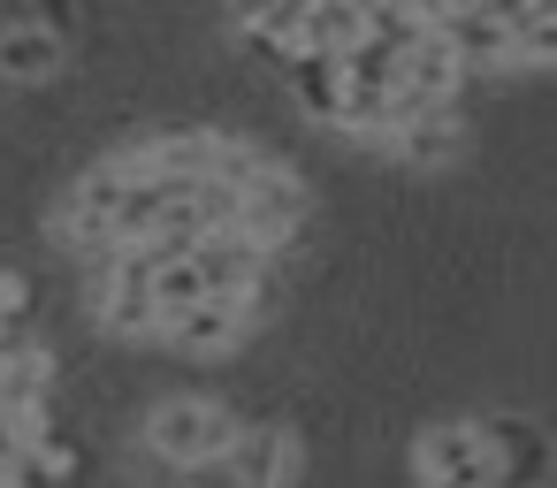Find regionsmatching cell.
I'll use <instances>...</instances> for the list:
<instances>
[{
  "label": "cell",
  "mask_w": 557,
  "mask_h": 488,
  "mask_svg": "<svg viewBox=\"0 0 557 488\" xmlns=\"http://www.w3.org/2000/svg\"><path fill=\"white\" fill-rule=\"evenodd\" d=\"M230 435H237V420L214 404V397H169V404H153V420H146V450L161 458V465H214L222 450H230Z\"/></svg>",
  "instance_id": "obj_1"
},
{
  "label": "cell",
  "mask_w": 557,
  "mask_h": 488,
  "mask_svg": "<svg viewBox=\"0 0 557 488\" xmlns=\"http://www.w3.org/2000/svg\"><path fill=\"white\" fill-rule=\"evenodd\" d=\"M298 222H306V184L290 168H275V161H252V176L237 184V222L230 229H245L260 252H275Z\"/></svg>",
  "instance_id": "obj_2"
},
{
  "label": "cell",
  "mask_w": 557,
  "mask_h": 488,
  "mask_svg": "<svg viewBox=\"0 0 557 488\" xmlns=\"http://www.w3.org/2000/svg\"><path fill=\"white\" fill-rule=\"evenodd\" d=\"M412 465H420L428 488H496V458H488L481 420H443V427H428L420 450H412Z\"/></svg>",
  "instance_id": "obj_3"
},
{
  "label": "cell",
  "mask_w": 557,
  "mask_h": 488,
  "mask_svg": "<svg viewBox=\"0 0 557 488\" xmlns=\"http://www.w3.org/2000/svg\"><path fill=\"white\" fill-rule=\"evenodd\" d=\"M252 313H260V290H222V298H199V305L169 313L161 336L184 343V351H230V343L252 328Z\"/></svg>",
  "instance_id": "obj_4"
},
{
  "label": "cell",
  "mask_w": 557,
  "mask_h": 488,
  "mask_svg": "<svg viewBox=\"0 0 557 488\" xmlns=\"http://www.w3.org/2000/svg\"><path fill=\"white\" fill-rule=\"evenodd\" d=\"M222 458H230L237 488H290V480H298V442H290V427H237Z\"/></svg>",
  "instance_id": "obj_5"
},
{
  "label": "cell",
  "mask_w": 557,
  "mask_h": 488,
  "mask_svg": "<svg viewBox=\"0 0 557 488\" xmlns=\"http://www.w3.org/2000/svg\"><path fill=\"white\" fill-rule=\"evenodd\" d=\"M367 39V0H306L298 9V32H290V54H351Z\"/></svg>",
  "instance_id": "obj_6"
},
{
  "label": "cell",
  "mask_w": 557,
  "mask_h": 488,
  "mask_svg": "<svg viewBox=\"0 0 557 488\" xmlns=\"http://www.w3.org/2000/svg\"><path fill=\"white\" fill-rule=\"evenodd\" d=\"M389 153H397V161H412V168H435V161H450V153H458V123H450V108L405 115V123L389 130Z\"/></svg>",
  "instance_id": "obj_7"
},
{
  "label": "cell",
  "mask_w": 557,
  "mask_h": 488,
  "mask_svg": "<svg viewBox=\"0 0 557 488\" xmlns=\"http://www.w3.org/2000/svg\"><path fill=\"white\" fill-rule=\"evenodd\" d=\"M54 70H62V39L54 32H39V24L0 32V77L9 85H47Z\"/></svg>",
  "instance_id": "obj_8"
},
{
  "label": "cell",
  "mask_w": 557,
  "mask_h": 488,
  "mask_svg": "<svg viewBox=\"0 0 557 488\" xmlns=\"http://www.w3.org/2000/svg\"><path fill=\"white\" fill-rule=\"evenodd\" d=\"M290 92L313 123H344V70L329 54H290Z\"/></svg>",
  "instance_id": "obj_9"
},
{
  "label": "cell",
  "mask_w": 557,
  "mask_h": 488,
  "mask_svg": "<svg viewBox=\"0 0 557 488\" xmlns=\"http://www.w3.org/2000/svg\"><path fill=\"white\" fill-rule=\"evenodd\" d=\"M481 435H488V458H496V480H504V488L542 465V442H534L519 420H496V427H481Z\"/></svg>",
  "instance_id": "obj_10"
},
{
  "label": "cell",
  "mask_w": 557,
  "mask_h": 488,
  "mask_svg": "<svg viewBox=\"0 0 557 488\" xmlns=\"http://www.w3.org/2000/svg\"><path fill=\"white\" fill-rule=\"evenodd\" d=\"M504 62H519V70H549V62H557V9H549V0L504 39Z\"/></svg>",
  "instance_id": "obj_11"
},
{
  "label": "cell",
  "mask_w": 557,
  "mask_h": 488,
  "mask_svg": "<svg viewBox=\"0 0 557 488\" xmlns=\"http://www.w3.org/2000/svg\"><path fill=\"white\" fill-rule=\"evenodd\" d=\"M24 305H32V283L0 275V343H9V328H24Z\"/></svg>",
  "instance_id": "obj_12"
}]
</instances>
